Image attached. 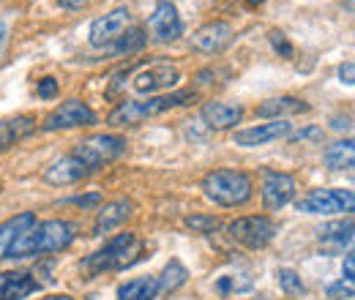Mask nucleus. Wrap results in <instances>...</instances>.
<instances>
[{
	"label": "nucleus",
	"instance_id": "f03ea898",
	"mask_svg": "<svg viewBox=\"0 0 355 300\" xmlns=\"http://www.w3.org/2000/svg\"><path fill=\"white\" fill-rule=\"evenodd\" d=\"M197 101V93L191 90H175V93H164V96H150L148 101H121L112 112H110V126L126 129V126H137L148 118L164 115L175 107H186Z\"/></svg>",
	"mask_w": 355,
	"mask_h": 300
},
{
	"label": "nucleus",
	"instance_id": "c85d7f7f",
	"mask_svg": "<svg viewBox=\"0 0 355 300\" xmlns=\"http://www.w3.org/2000/svg\"><path fill=\"white\" fill-rule=\"evenodd\" d=\"M186 227H191L194 232H214V229H219V218L191 213V215H186Z\"/></svg>",
	"mask_w": 355,
	"mask_h": 300
},
{
	"label": "nucleus",
	"instance_id": "e433bc0d",
	"mask_svg": "<svg viewBox=\"0 0 355 300\" xmlns=\"http://www.w3.org/2000/svg\"><path fill=\"white\" fill-rule=\"evenodd\" d=\"M44 300H74V298H69V295H52V298H44Z\"/></svg>",
	"mask_w": 355,
	"mask_h": 300
},
{
	"label": "nucleus",
	"instance_id": "f704fd0d",
	"mask_svg": "<svg viewBox=\"0 0 355 300\" xmlns=\"http://www.w3.org/2000/svg\"><path fill=\"white\" fill-rule=\"evenodd\" d=\"M322 136V129L317 126H309V129H301L298 134H293V139H320Z\"/></svg>",
	"mask_w": 355,
	"mask_h": 300
},
{
	"label": "nucleus",
	"instance_id": "39448f33",
	"mask_svg": "<svg viewBox=\"0 0 355 300\" xmlns=\"http://www.w3.org/2000/svg\"><path fill=\"white\" fill-rule=\"evenodd\" d=\"M126 148H129L126 139L118 136V134H90L83 142L74 145L71 153L80 161H85L90 172H96L101 167H107V164H112V161H118L126 153Z\"/></svg>",
	"mask_w": 355,
	"mask_h": 300
},
{
	"label": "nucleus",
	"instance_id": "4be33fe9",
	"mask_svg": "<svg viewBox=\"0 0 355 300\" xmlns=\"http://www.w3.org/2000/svg\"><path fill=\"white\" fill-rule=\"evenodd\" d=\"M320 243H322V246H328V249L345 252V249L353 243V218L325 224V227L320 229Z\"/></svg>",
	"mask_w": 355,
	"mask_h": 300
},
{
	"label": "nucleus",
	"instance_id": "aec40b11",
	"mask_svg": "<svg viewBox=\"0 0 355 300\" xmlns=\"http://www.w3.org/2000/svg\"><path fill=\"white\" fill-rule=\"evenodd\" d=\"M298 112H309V104L293 96H279V98H268L257 107V118H273L282 121L284 115H298Z\"/></svg>",
	"mask_w": 355,
	"mask_h": 300
},
{
	"label": "nucleus",
	"instance_id": "412c9836",
	"mask_svg": "<svg viewBox=\"0 0 355 300\" xmlns=\"http://www.w3.org/2000/svg\"><path fill=\"white\" fill-rule=\"evenodd\" d=\"M33 224H36V215L33 213L11 215L8 221H3V224H0V259L8 257V249L14 246V240H17L19 235H25Z\"/></svg>",
	"mask_w": 355,
	"mask_h": 300
},
{
	"label": "nucleus",
	"instance_id": "423d86ee",
	"mask_svg": "<svg viewBox=\"0 0 355 300\" xmlns=\"http://www.w3.org/2000/svg\"><path fill=\"white\" fill-rule=\"evenodd\" d=\"M355 205V194L350 188H317L298 200V211L311 215L350 213Z\"/></svg>",
	"mask_w": 355,
	"mask_h": 300
},
{
	"label": "nucleus",
	"instance_id": "5701e85b",
	"mask_svg": "<svg viewBox=\"0 0 355 300\" xmlns=\"http://www.w3.org/2000/svg\"><path fill=\"white\" fill-rule=\"evenodd\" d=\"M156 295H159V279L153 276L132 279L118 287V300H156Z\"/></svg>",
	"mask_w": 355,
	"mask_h": 300
},
{
	"label": "nucleus",
	"instance_id": "4468645a",
	"mask_svg": "<svg viewBox=\"0 0 355 300\" xmlns=\"http://www.w3.org/2000/svg\"><path fill=\"white\" fill-rule=\"evenodd\" d=\"M295 197V180L287 172H266L263 183V205L266 211H279Z\"/></svg>",
	"mask_w": 355,
	"mask_h": 300
},
{
	"label": "nucleus",
	"instance_id": "20e7f679",
	"mask_svg": "<svg viewBox=\"0 0 355 300\" xmlns=\"http://www.w3.org/2000/svg\"><path fill=\"white\" fill-rule=\"evenodd\" d=\"M137 254H139L137 235L134 232H121V235L110 238L98 252H93L83 262V270H88L90 276H98V273H107V270H123L137 259Z\"/></svg>",
	"mask_w": 355,
	"mask_h": 300
},
{
	"label": "nucleus",
	"instance_id": "4c0bfd02",
	"mask_svg": "<svg viewBox=\"0 0 355 300\" xmlns=\"http://www.w3.org/2000/svg\"><path fill=\"white\" fill-rule=\"evenodd\" d=\"M260 3H263V0H249V6H260Z\"/></svg>",
	"mask_w": 355,
	"mask_h": 300
},
{
	"label": "nucleus",
	"instance_id": "f257e3e1",
	"mask_svg": "<svg viewBox=\"0 0 355 300\" xmlns=\"http://www.w3.org/2000/svg\"><path fill=\"white\" fill-rule=\"evenodd\" d=\"M74 238H77V227H74L71 221L49 218V221H42V224H33L25 235H19V238L14 240V246L8 249V257L31 259V257H39V254L63 252L66 246H71Z\"/></svg>",
	"mask_w": 355,
	"mask_h": 300
},
{
	"label": "nucleus",
	"instance_id": "f8f14e48",
	"mask_svg": "<svg viewBox=\"0 0 355 300\" xmlns=\"http://www.w3.org/2000/svg\"><path fill=\"white\" fill-rule=\"evenodd\" d=\"M180 82V71L175 66H167V63H159V66H148L142 69L137 77L132 80V87L139 96H153L159 90H167V87H175Z\"/></svg>",
	"mask_w": 355,
	"mask_h": 300
},
{
	"label": "nucleus",
	"instance_id": "473e14b6",
	"mask_svg": "<svg viewBox=\"0 0 355 300\" xmlns=\"http://www.w3.org/2000/svg\"><path fill=\"white\" fill-rule=\"evenodd\" d=\"M58 93V82L52 80V77H44L42 82H39V98H52Z\"/></svg>",
	"mask_w": 355,
	"mask_h": 300
},
{
	"label": "nucleus",
	"instance_id": "7c9ffc66",
	"mask_svg": "<svg viewBox=\"0 0 355 300\" xmlns=\"http://www.w3.org/2000/svg\"><path fill=\"white\" fill-rule=\"evenodd\" d=\"M328 298H347L353 300V281H339L328 287Z\"/></svg>",
	"mask_w": 355,
	"mask_h": 300
},
{
	"label": "nucleus",
	"instance_id": "cd10ccee",
	"mask_svg": "<svg viewBox=\"0 0 355 300\" xmlns=\"http://www.w3.org/2000/svg\"><path fill=\"white\" fill-rule=\"evenodd\" d=\"M216 290L222 292V295H232V292H246V290H252V281L246 279V276H224L216 281Z\"/></svg>",
	"mask_w": 355,
	"mask_h": 300
},
{
	"label": "nucleus",
	"instance_id": "6ab92c4d",
	"mask_svg": "<svg viewBox=\"0 0 355 300\" xmlns=\"http://www.w3.org/2000/svg\"><path fill=\"white\" fill-rule=\"evenodd\" d=\"M33 131H36V118H31V115H17V118L0 121V150H8L14 142L31 136Z\"/></svg>",
	"mask_w": 355,
	"mask_h": 300
},
{
	"label": "nucleus",
	"instance_id": "dca6fc26",
	"mask_svg": "<svg viewBox=\"0 0 355 300\" xmlns=\"http://www.w3.org/2000/svg\"><path fill=\"white\" fill-rule=\"evenodd\" d=\"M134 215V202L132 200H115V202H107L98 213H96V224H93V235L104 238L110 235L112 229H118L121 224H126Z\"/></svg>",
	"mask_w": 355,
	"mask_h": 300
},
{
	"label": "nucleus",
	"instance_id": "c9c22d12",
	"mask_svg": "<svg viewBox=\"0 0 355 300\" xmlns=\"http://www.w3.org/2000/svg\"><path fill=\"white\" fill-rule=\"evenodd\" d=\"M353 276H355V259L353 254H347L345 257V281H353Z\"/></svg>",
	"mask_w": 355,
	"mask_h": 300
},
{
	"label": "nucleus",
	"instance_id": "ddd939ff",
	"mask_svg": "<svg viewBox=\"0 0 355 300\" xmlns=\"http://www.w3.org/2000/svg\"><path fill=\"white\" fill-rule=\"evenodd\" d=\"M293 134V126L287 121H268L260 126H252V129H241L235 131V145L241 148H260L266 142H276V139H284Z\"/></svg>",
	"mask_w": 355,
	"mask_h": 300
},
{
	"label": "nucleus",
	"instance_id": "a878e982",
	"mask_svg": "<svg viewBox=\"0 0 355 300\" xmlns=\"http://www.w3.org/2000/svg\"><path fill=\"white\" fill-rule=\"evenodd\" d=\"M145 44H148V36H145V30H142V28H134V25H132V28H129V30H126V33H123L118 42L112 44V49H115V52H126V55H129V52H137V49H142Z\"/></svg>",
	"mask_w": 355,
	"mask_h": 300
},
{
	"label": "nucleus",
	"instance_id": "c756f323",
	"mask_svg": "<svg viewBox=\"0 0 355 300\" xmlns=\"http://www.w3.org/2000/svg\"><path fill=\"white\" fill-rule=\"evenodd\" d=\"M270 44H273V49H276L282 58H293V46H290L287 36H284L282 30H270Z\"/></svg>",
	"mask_w": 355,
	"mask_h": 300
},
{
	"label": "nucleus",
	"instance_id": "bb28decb",
	"mask_svg": "<svg viewBox=\"0 0 355 300\" xmlns=\"http://www.w3.org/2000/svg\"><path fill=\"white\" fill-rule=\"evenodd\" d=\"M276 279H279V287L287 292V295H301L306 287H304V281L298 279V273L295 270H290V267H282L279 273H276Z\"/></svg>",
	"mask_w": 355,
	"mask_h": 300
},
{
	"label": "nucleus",
	"instance_id": "7ed1b4c3",
	"mask_svg": "<svg viewBox=\"0 0 355 300\" xmlns=\"http://www.w3.org/2000/svg\"><path fill=\"white\" fill-rule=\"evenodd\" d=\"M202 191L222 208H241L252 200V177L241 170H214L202 177Z\"/></svg>",
	"mask_w": 355,
	"mask_h": 300
},
{
	"label": "nucleus",
	"instance_id": "393cba45",
	"mask_svg": "<svg viewBox=\"0 0 355 300\" xmlns=\"http://www.w3.org/2000/svg\"><path fill=\"white\" fill-rule=\"evenodd\" d=\"M186 279H189L186 267H183L178 259H170V265L164 267V273H162V279H159V290L173 292V290H178V287H183V284H186Z\"/></svg>",
	"mask_w": 355,
	"mask_h": 300
},
{
	"label": "nucleus",
	"instance_id": "72a5a7b5",
	"mask_svg": "<svg viewBox=\"0 0 355 300\" xmlns=\"http://www.w3.org/2000/svg\"><path fill=\"white\" fill-rule=\"evenodd\" d=\"M69 202H71V205H83V208H93L96 202H101V194L93 191V194H85V197H71Z\"/></svg>",
	"mask_w": 355,
	"mask_h": 300
},
{
	"label": "nucleus",
	"instance_id": "f3484780",
	"mask_svg": "<svg viewBox=\"0 0 355 300\" xmlns=\"http://www.w3.org/2000/svg\"><path fill=\"white\" fill-rule=\"evenodd\" d=\"M202 121L216 131L232 129L243 121V109L241 107H232V104H222V101H211V104H202Z\"/></svg>",
	"mask_w": 355,
	"mask_h": 300
},
{
	"label": "nucleus",
	"instance_id": "0eeeda50",
	"mask_svg": "<svg viewBox=\"0 0 355 300\" xmlns=\"http://www.w3.org/2000/svg\"><path fill=\"white\" fill-rule=\"evenodd\" d=\"M279 227L268 215H241L230 224V238L246 249H266Z\"/></svg>",
	"mask_w": 355,
	"mask_h": 300
},
{
	"label": "nucleus",
	"instance_id": "6e6552de",
	"mask_svg": "<svg viewBox=\"0 0 355 300\" xmlns=\"http://www.w3.org/2000/svg\"><path fill=\"white\" fill-rule=\"evenodd\" d=\"M129 28H132V11H129L126 6L112 8L110 14L98 17V19L90 25V44H93L96 49L112 46Z\"/></svg>",
	"mask_w": 355,
	"mask_h": 300
},
{
	"label": "nucleus",
	"instance_id": "2f4dec72",
	"mask_svg": "<svg viewBox=\"0 0 355 300\" xmlns=\"http://www.w3.org/2000/svg\"><path fill=\"white\" fill-rule=\"evenodd\" d=\"M339 80H342L345 85H355V63L353 60H347V63L339 66Z\"/></svg>",
	"mask_w": 355,
	"mask_h": 300
},
{
	"label": "nucleus",
	"instance_id": "b1692460",
	"mask_svg": "<svg viewBox=\"0 0 355 300\" xmlns=\"http://www.w3.org/2000/svg\"><path fill=\"white\" fill-rule=\"evenodd\" d=\"M353 159H355L353 139L336 142V145H331V148L322 153V164H325L328 170H334V172L353 170Z\"/></svg>",
	"mask_w": 355,
	"mask_h": 300
},
{
	"label": "nucleus",
	"instance_id": "58836bf2",
	"mask_svg": "<svg viewBox=\"0 0 355 300\" xmlns=\"http://www.w3.org/2000/svg\"><path fill=\"white\" fill-rule=\"evenodd\" d=\"M0 36H3V25H0Z\"/></svg>",
	"mask_w": 355,
	"mask_h": 300
},
{
	"label": "nucleus",
	"instance_id": "9b49d317",
	"mask_svg": "<svg viewBox=\"0 0 355 300\" xmlns=\"http://www.w3.org/2000/svg\"><path fill=\"white\" fill-rule=\"evenodd\" d=\"M232 39H235L232 25L216 19V22H208V25H202L191 33V46L197 52H205V55H219L222 49H227L232 44Z\"/></svg>",
	"mask_w": 355,
	"mask_h": 300
},
{
	"label": "nucleus",
	"instance_id": "9d476101",
	"mask_svg": "<svg viewBox=\"0 0 355 300\" xmlns=\"http://www.w3.org/2000/svg\"><path fill=\"white\" fill-rule=\"evenodd\" d=\"M148 25H150L153 39L162 44L175 42V39H180V33H183V22H180V17H178L175 3H170V0H159V3H156V8H153V14H150Z\"/></svg>",
	"mask_w": 355,
	"mask_h": 300
},
{
	"label": "nucleus",
	"instance_id": "a211bd4d",
	"mask_svg": "<svg viewBox=\"0 0 355 300\" xmlns=\"http://www.w3.org/2000/svg\"><path fill=\"white\" fill-rule=\"evenodd\" d=\"M39 290L28 273H0V300H22Z\"/></svg>",
	"mask_w": 355,
	"mask_h": 300
},
{
	"label": "nucleus",
	"instance_id": "1a4fd4ad",
	"mask_svg": "<svg viewBox=\"0 0 355 300\" xmlns=\"http://www.w3.org/2000/svg\"><path fill=\"white\" fill-rule=\"evenodd\" d=\"M96 123V112L90 109L85 101L69 98L63 101L55 112H49L42 123L44 131H60V129H80V126H93Z\"/></svg>",
	"mask_w": 355,
	"mask_h": 300
},
{
	"label": "nucleus",
	"instance_id": "2eb2a0df",
	"mask_svg": "<svg viewBox=\"0 0 355 300\" xmlns=\"http://www.w3.org/2000/svg\"><path fill=\"white\" fill-rule=\"evenodd\" d=\"M90 170L85 161H80L74 153L58 159L55 164H49L44 170V180L49 186H71V183H80L83 177H88Z\"/></svg>",
	"mask_w": 355,
	"mask_h": 300
}]
</instances>
